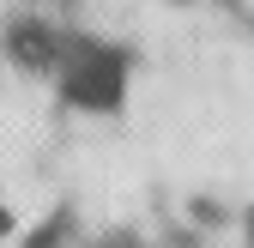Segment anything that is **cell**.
Returning <instances> with one entry per match:
<instances>
[{"label": "cell", "mask_w": 254, "mask_h": 248, "mask_svg": "<svg viewBox=\"0 0 254 248\" xmlns=\"http://www.w3.org/2000/svg\"><path fill=\"white\" fill-rule=\"evenodd\" d=\"M61 73H67V103L79 109H121V91H127V55L109 43H79L73 55H61Z\"/></svg>", "instance_id": "obj_1"}, {"label": "cell", "mask_w": 254, "mask_h": 248, "mask_svg": "<svg viewBox=\"0 0 254 248\" xmlns=\"http://www.w3.org/2000/svg\"><path fill=\"white\" fill-rule=\"evenodd\" d=\"M6 49H12V61L18 67H30V73H55L61 67V37L49 24H37V18H24V24H12V37H6Z\"/></svg>", "instance_id": "obj_2"}, {"label": "cell", "mask_w": 254, "mask_h": 248, "mask_svg": "<svg viewBox=\"0 0 254 248\" xmlns=\"http://www.w3.org/2000/svg\"><path fill=\"white\" fill-rule=\"evenodd\" d=\"M61 236H67V212H55V218H49L43 230H30V236H24V248H55Z\"/></svg>", "instance_id": "obj_3"}, {"label": "cell", "mask_w": 254, "mask_h": 248, "mask_svg": "<svg viewBox=\"0 0 254 248\" xmlns=\"http://www.w3.org/2000/svg\"><path fill=\"white\" fill-rule=\"evenodd\" d=\"M248 248H254V218H248Z\"/></svg>", "instance_id": "obj_4"}]
</instances>
